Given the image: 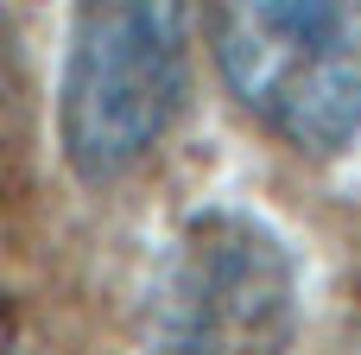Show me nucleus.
Returning <instances> with one entry per match:
<instances>
[{
    "mask_svg": "<svg viewBox=\"0 0 361 355\" xmlns=\"http://www.w3.org/2000/svg\"><path fill=\"white\" fill-rule=\"evenodd\" d=\"M19 197H25V76H19L13 32L0 19V229Z\"/></svg>",
    "mask_w": 361,
    "mask_h": 355,
    "instance_id": "20e7f679",
    "label": "nucleus"
},
{
    "mask_svg": "<svg viewBox=\"0 0 361 355\" xmlns=\"http://www.w3.org/2000/svg\"><path fill=\"white\" fill-rule=\"evenodd\" d=\"M235 102L292 152L343 159L361 140V0H209Z\"/></svg>",
    "mask_w": 361,
    "mask_h": 355,
    "instance_id": "7ed1b4c3",
    "label": "nucleus"
},
{
    "mask_svg": "<svg viewBox=\"0 0 361 355\" xmlns=\"http://www.w3.org/2000/svg\"><path fill=\"white\" fill-rule=\"evenodd\" d=\"M298 254L260 210L203 203L159 241L140 292V355H298Z\"/></svg>",
    "mask_w": 361,
    "mask_h": 355,
    "instance_id": "f257e3e1",
    "label": "nucleus"
},
{
    "mask_svg": "<svg viewBox=\"0 0 361 355\" xmlns=\"http://www.w3.org/2000/svg\"><path fill=\"white\" fill-rule=\"evenodd\" d=\"M0 355H19V349H0Z\"/></svg>",
    "mask_w": 361,
    "mask_h": 355,
    "instance_id": "39448f33",
    "label": "nucleus"
},
{
    "mask_svg": "<svg viewBox=\"0 0 361 355\" xmlns=\"http://www.w3.org/2000/svg\"><path fill=\"white\" fill-rule=\"evenodd\" d=\"M190 83V0H76L57 146L82 184L127 178L178 121Z\"/></svg>",
    "mask_w": 361,
    "mask_h": 355,
    "instance_id": "f03ea898",
    "label": "nucleus"
}]
</instances>
